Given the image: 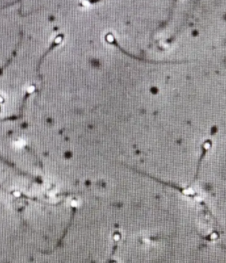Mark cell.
Here are the masks:
<instances>
[{
	"instance_id": "cell-1",
	"label": "cell",
	"mask_w": 226,
	"mask_h": 263,
	"mask_svg": "<svg viewBox=\"0 0 226 263\" xmlns=\"http://www.w3.org/2000/svg\"><path fill=\"white\" fill-rule=\"evenodd\" d=\"M63 39H64V34H59V35H56V36L55 37V39L53 40L52 44L50 45V46L46 49V51L43 53V55L40 57V59H39V61H38V63H37V67H36V70H37L38 74H39V71H40V67L42 61H44V59L46 58V56L49 53L51 52L52 51H53L56 47H57V46L62 42Z\"/></svg>"
},
{
	"instance_id": "cell-2",
	"label": "cell",
	"mask_w": 226,
	"mask_h": 263,
	"mask_svg": "<svg viewBox=\"0 0 226 263\" xmlns=\"http://www.w3.org/2000/svg\"><path fill=\"white\" fill-rule=\"evenodd\" d=\"M22 40H23V33H22V31H20V39H19V41L18 42V44L15 46V49H14V51H13V53H12V55L10 56V57L8 59V61H6V63L2 67H0V74L3 72V71L4 70L12 61H13V59L15 57V56L17 55L18 51H19V46H20V45H21V43H22Z\"/></svg>"
}]
</instances>
